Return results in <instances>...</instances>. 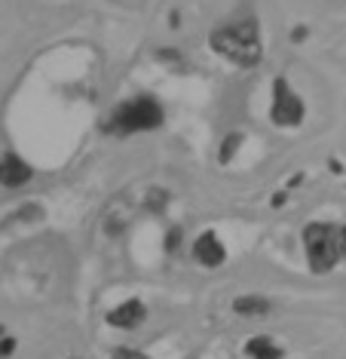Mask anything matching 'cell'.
<instances>
[{
  "instance_id": "6",
  "label": "cell",
  "mask_w": 346,
  "mask_h": 359,
  "mask_svg": "<svg viewBox=\"0 0 346 359\" xmlns=\"http://www.w3.org/2000/svg\"><path fill=\"white\" fill-rule=\"evenodd\" d=\"M193 258L200 261L202 267H221L227 261V249H224V243L218 240L215 231H205L200 240L193 243Z\"/></svg>"
},
{
  "instance_id": "2",
  "label": "cell",
  "mask_w": 346,
  "mask_h": 359,
  "mask_svg": "<svg viewBox=\"0 0 346 359\" xmlns=\"http://www.w3.org/2000/svg\"><path fill=\"white\" fill-rule=\"evenodd\" d=\"M162 120H166V111H162V104L156 102L153 95H135V99L123 102L120 108L111 114L108 123H104V133L126 138V135L162 126Z\"/></svg>"
},
{
  "instance_id": "14",
  "label": "cell",
  "mask_w": 346,
  "mask_h": 359,
  "mask_svg": "<svg viewBox=\"0 0 346 359\" xmlns=\"http://www.w3.org/2000/svg\"><path fill=\"white\" fill-rule=\"evenodd\" d=\"M340 243H343V255H346V227L340 231Z\"/></svg>"
},
{
  "instance_id": "11",
  "label": "cell",
  "mask_w": 346,
  "mask_h": 359,
  "mask_svg": "<svg viewBox=\"0 0 346 359\" xmlns=\"http://www.w3.org/2000/svg\"><path fill=\"white\" fill-rule=\"evenodd\" d=\"M13 353H15V338H10V334H4V338H0V359L13 356Z\"/></svg>"
},
{
  "instance_id": "1",
  "label": "cell",
  "mask_w": 346,
  "mask_h": 359,
  "mask_svg": "<svg viewBox=\"0 0 346 359\" xmlns=\"http://www.w3.org/2000/svg\"><path fill=\"white\" fill-rule=\"evenodd\" d=\"M212 53L221 59L239 65V68H254L263 59V43H261V28L254 19L236 22V25H221L209 34Z\"/></svg>"
},
{
  "instance_id": "13",
  "label": "cell",
  "mask_w": 346,
  "mask_h": 359,
  "mask_svg": "<svg viewBox=\"0 0 346 359\" xmlns=\"http://www.w3.org/2000/svg\"><path fill=\"white\" fill-rule=\"evenodd\" d=\"M178 240H181V233H175V231H172V233H169V243H166V249L172 252V249H175V243H178Z\"/></svg>"
},
{
  "instance_id": "5",
  "label": "cell",
  "mask_w": 346,
  "mask_h": 359,
  "mask_svg": "<svg viewBox=\"0 0 346 359\" xmlns=\"http://www.w3.org/2000/svg\"><path fill=\"white\" fill-rule=\"evenodd\" d=\"M144 320H147V307L138 298H129L113 310H108V325H113V329H138Z\"/></svg>"
},
{
  "instance_id": "3",
  "label": "cell",
  "mask_w": 346,
  "mask_h": 359,
  "mask_svg": "<svg viewBox=\"0 0 346 359\" xmlns=\"http://www.w3.org/2000/svg\"><path fill=\"white\" fill-rule=\"evenodd\" d=\"M303 249H307L310 267L316 273H328L337 264V258L343 255V243H340V231L334 224H310L303 231Z\"/></svg>"
},
{
  "instance_id": "12",
  "label": "cell",
  "mask_w": 346,
  "mask_h": 359,
  "mask_svg": "<svg viewBox=\"0 0 346 359\" xmlns=\"http://www.w3.org/2000/svg\"><path fill=\"white\" fill-rule=\"evenodd\" d=\"M113 359H147L141 350H129V347H120L117 353H113Z\"/></svg>"
},
{
  "instance_id": "10",
  "label": "cell",
  "mask_w": 346,
  "mask_h": 359,
  "mask_svg": "<svg viewBox=\"0 0 346 359\" xmlns=\"http://www.w3.org/2000/svg\"><path fill=\"white\" fill-rule=\"evenodd\" d=\"M239 142H242V138H239V135H230L227 138V142H224V148H221V163H227L230 157H233V154H236V144Z\"/></svg>"
},
{
  "instance_id": "9",
  "label": "cell",
  "mask_w": 346,
  "mask_h": 359,
  "mask_svg": "<svg viewBox=\"0 0 346 359\" xmlns=\"http://www.w3.org/2000/svg\"><path fill=\"white\" fill-rule=\"evenodd\" d=\"M249 356L251 359H282V350H279L270 338H251L249 341Z\"/></svg>"
},
{
  "instance_id": "4",
  "label": "cell",
  "mask_w": 346,
  "mask_h": 359,
  "mask_svg": "<svg viewBox=\"0 0 346 359\" xmlns=\"http://www.w3.org/2000/svg\"><path fill=\"white\" fill-rule=\"evenodd\" d=\"M276 126H298L303 120V102L300 95L288 86L285 77H279L273 83V111H270Z\"/></svg>"
},
{
  "instance_id": "8",
  "label": "cell",
  "mask_w": 346,
  "mask_h": 359,
  "mask_svg": "<svg viewBox=\"0 0 346 359\" xmlns=\"http://www.w3.org/2000/svg\"><path fill=\"white\" fill-rule=\"evenodd\" d=\"M233 310L239 316H263V313H270V301L258 295H242L233 301Z\"/></svg>"
},
{
  "instance_id": "7",
  "label": "cell",
  "mask_w": 346,
  "mask_h": 359,
  "mask_svg": "<svg viewBox=\"0 0 346 359\" xmlns=\"http://www.w3.org/2000/svg\"><path fill=\"white\" fill-rule=\"evenodd\" d=\"M31 175H34V169L19 154H4L0 157V184L4 187H22L31 182Z\"/></svg>"
}]
</instances>
